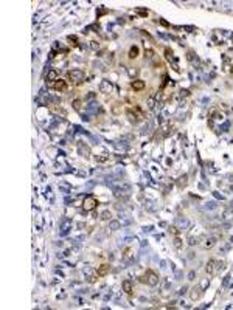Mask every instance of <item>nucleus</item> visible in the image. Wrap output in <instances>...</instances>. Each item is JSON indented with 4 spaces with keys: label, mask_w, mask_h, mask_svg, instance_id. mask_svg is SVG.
Returning a JSON list of instances; mask_svg holds the SVG:
<instances>
[{
    "label": "nucleus",
    "mask_w": 233,
    "mask_h": 310,
    "mask_svg": "<svg viewBox=\"0 0 233 310\" xmlns=\"http://www.w3.org/2000/svg\"><path fill=\"white\" fill-rule=\"evenodd\" d=\"M140 281H141V282H146V284H149V285H157V282H159V276H157L154 271L148 270L145 276L140 278Z\"/></svg>",
    "instance_id": "obj_1"
},
{
    "label": "nucleus",
    "mask_w": 233,
    "mask_h": 310,
    "mask_svg": "<svg viewBox=\"0 0 233 310\" xmlns=\"http://www.w3.org/2000/svg\"><path fill=\"white\" fill-rule=\"evenodd\" d=\"M98 206V200L95 198L93 195H87L84 198V203H83V208L84 211H93L95 208Z\"/></svg>",
    "instance_id": "obj_2"
},
{
    "label": "nucleus",
    "mask_w": 233,
    "mask_h": 310,
    "mask_svg": "<svg viewBox=\"0 0 233 310\" xmlns=\"http://www.w3.org/2000/svg\"><path fill=\"white\" fill-rule=\"evenodd\" d=\"M67 78L72 79L73 82H81L84 79V71L83 70H78V68H75V70H70L67 73Z\"/></svg>",
    "instance_id": "obj_3"
},
{
    "label": "nucleus",
    "mask_w": 233,
    "mask_h": 310,
    "mask_svg": "<svg viewBox=\"0 0 233 310\" xmlns=\"http://www.w3.org/2000/svg\"><path fill=\"white\" fill-rule=\"evenodd\" d=\"M53 88L56 92H65L67 88H68V85H67V82L64 79H58V81L53 82Z\"/></svg>",
    "instance_id": "obj_4"
},
{
    "label": "nucleus",
    "mask_w": 233,
    "mask_h": 310,
    "mask_svg": "<svg viewBox=\"0 0 233 310\" xmlns=\"http://www.w3.org/2000/svg\"><path fill=\"white\" fill-rule=\"evenodd\" d=\"M111 271V265H107V264H103L100 268H98V271H97V276H106V274Z\"/></svg>",
    "instance_id": "obj_5"
},
{
    "label": "nucleus",
    "mask_w": 233,
    "mask_h": 310,
    "mask_svg": "<svg viewBox=\"0 0 233 310\" xmlns=\"http://www.w3.org/2000/svg\"><path fill=\"white\" fill-rule=\"evenodd\" d=\"M111 90H112V84H111V82H109V81H106V79H104V81L101 82V92H104V93H109Z\"/></svg>",
    "instance_id": "obj_6"
},
{
    "label": "nucleus",
    "mask_w": 233,
    "mask_h": 310,
    "mask_svg": "<svg viewBox=\"0 0 233 310\" xmlns=\"http://www.w3.org/2000/svg\"><path fill=\"white\" fill-rule=\"evenodd\" d=\"M132 88H134L135 92H140V90H143V88H145V82L140 81V79H138V81H134V82H132Z\"/></svg>",
    "instance_id": "obj_7"
},
{
    "label": "nucleus",
    "mask_w": 233,
    "mask_h": 310,
    "mask_svg": "<svg viewBox=\"0 0 233 310\" xmlns=\"http://www.w3.org/2000/svg\"><path fill=\"white\" fill-rule=\"evenodd\" d=\"M123 290H125L127 295H132V282L131 281H125V282H123Z\"/></svg>",
    "instance_id": "obj_8"
},
{
    "label": "nucleus",
    "mask_w": 233,
    "mask_h": 310,
    "mask_svg": "<svg viewBox=\"0 0 233 310\" xmlns=\"http://www.w3.org/2000/svg\"><path fill=\"white\" fill-rule=\"evenodd\" d=\"M138 53H140L138 47L134 45V47H131V50H129V58H131V59H135L137 56H138Z\"/></svg>",
    "instance_id": "obj_9"
},
{
    "label": "nucleus",
    "mask_w": 233,
    "mask_h": 310,
    "mask_svg": "<svg viewBox=\"0 0 233 310\" xmlns=\"http://www.w3.org/2000/svg\"><path fill=\"white\" fill-rule=\"evenodd\" d=\"M59 78H58V73H56V70H50L48 73H47V81H58Z\"/></svg>",
    "instance_id": "obj_10"
},
{
    "label": "nucleus",
    "mask_w": 233,
    "mask_h": 310,
    "mask_svg": "<svg viewBox=\"0 0 233 310\" xmlns=\"http://www.w3.org/2000/svg\"><path fill=\"white\" fill-rule=\"evenodd\" d=\"M215 265H216L215 260H210V262L207 264V271H208V273H215V271H216V270H215Z\"/></svg>",
    "instance_id": "obj_11"
},
{
    "label": "nucleus",
    "mask_w": 233,
    "mask_h": 310,
    "mask_svg": "<svg viewBox=\"0 0 233 310\" xmlns=\"http://www.w3.org/2000/svg\"><path fill=\"white\" fill-rule=\"evenodd\" d=\"M81 104H83V101H81V99H75L73 101V109L75 110H81Z\"/></svg>",
    "instance_id": "obj_12"
},
{
    "label": "nucleus",
    "mask_w": 233,
    "mask_h": 310,
    "mask_svg": "<svg viewBox=\"0 0 233 310\" xmlns=\"http://www.w3.org/2000/svg\"><path fill=\"white\" fill-rule=\"evenodd\" d=\"M68 42H70L73 47H78V39H76V36H68Z\"/></svg>",
    "instance_id": "obj_13"
},
{
    "label": "nucleus",
    "mask_w": 233,
    "mask_h": 310,
    "mask_svg": "<svg viewBox=\"0 0 233 310\" xmlns=\"http://www.w3.org/2000/svg\"><path fill=\"white\" fill-rule=\"evenodd\" d=\"M101 219H103V220H107V219H111V212H109V211H104V212H103V214H101Z\"/></svg>",
    "instance_id": "obj_14"
},
{
    "label": "nucleus",
    "mask_w": 233,
    "mask_h": 310,
    "mask_svg": "<svg viewBox=\"0 0 233 310\" xmlns=\"http://www.w3.org/2000/svg\"><path fill=\"white\" fill-rule=\"evenodd\" d=\"M213 245H215V239H210V240H207V244H205V247H207V248L213 247Z\"/></svg>",
    "instance_id": "obj_15"
},
{
    "label": "nucleus",
    "mask_w": 233,
    "mask_h": 310,
    "mask_svg": "<svg viewBox=\"0 0 233 310\" xmlns=\"http://www.w3.org/2000/svg\"><path fill=\"white\" fill-rule=\"evenodd\" d=\"M138 14L140 16H148V9H138Z\"/></svg>",
    "instance_id": "obj_16"
},
{
    "label": "nucleus",
    "mask_w": 233,
    "mask_h": 310,
    "mask_svg": "<svg viewBox=\"0 0 233 310\" xmlns=\"http://www.w3.org/2000/svg\"><path fill=\"white\" fill-rule=\"evenodd\" d=\"M174 245H176L177 248H180V240H179V239H176V244H174Z\"/></svg>",
    "instance_id": "obj_17"
}]
</instances>
